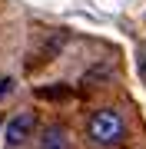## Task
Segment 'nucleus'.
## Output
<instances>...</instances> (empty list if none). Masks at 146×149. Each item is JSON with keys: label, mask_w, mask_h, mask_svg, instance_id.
<instances>
[{"label": "nucleus", "mask_w": 146, "mask_h": 149, "mask_svg": "<svg viewBox=\"0 0 146 149\" xmlns=\"http://www.w3.org/2000/svg\"><path fill=\"white\" fill-rule=\"evenodd\" d=\"M33 129H37V113H30V109H23V113H17L13 119H7V146H23L27 139L33 136Z\"/></svg>", "instance_id": "nucleus-2"}, {"label": "nucleus", "mask_w": 146, "mask_h": 149, "mask_svg": "<svg viewBox=\"0 0 146 149\" xmlns=\"http://www.w3.org/2000/svg\"><path fill=\"white\" fill-rule=\"evenodd\" d=\"M143 66H146V63H143Z\"/></svg>", "instance_id": "nucleus-6"}, {"label": "nucleus", "mask_w": 146, "mask_h": 149, "mask_svg": "<svg viewBox=\"0 0 146 149\" xmlns=\"http://www.w3.org/2000/svg\"><path fill=\"white\" fill-rule=\"evenodd\" d=\"M87 136H90L93 146H103V149L123 143V136H126V119H123V113L113 109V106L96 109V113L87 119Z\"/></svg>", "instance_id": "nucleus-1"}, {"label": "nucleus", "mask_w": 146, "mask_h": 149, "mask_svg": "<svg viewBox=\"0 0 146 149\" xmlns=\"http://www.w3.org/2000/svg\"><path fill=\"white\" fill-rule=\"evenodd\" d=\"M37 146L40 149H70V129L60 126V123H50V126H43Z\"/></svg>", "instance_id": "nucleus-3"}, {"label": "nucleus", "mask_w": 146, "mask_h": 149, "mask_svg": "<svg viewBox=\"0 0 146 149\" xmlns=\"http://www.w3.org/2000/svg\"><path fill=\"white\" fill-rule=\"evenodd\" d=\"M0 129H3V123H0Z\"/></svg>", "instance_id": "nucleus-5"}, {"label": "nucleus", "mask_w": 146, "mask_h": 149, "mask_svg": "<svg viewBox=\"0 0 146 149\" xmlns=\"http://www.w3.org/2000/svg\"><path fill=\"white\" fill-rule=\"evenodd\" d=\"M13 90H17V83L10 80V76H7V80H0V100H3V96H10Z\"/></svg>", "instance_id": "nucleus-4"}]
</instances>
